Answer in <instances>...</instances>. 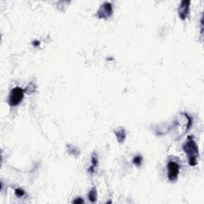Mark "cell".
Here are the masks:
<instances>
[{"mask_svg": "<svg viewBox=\"0 0 204 204\" xmlns=\"http://www.w3.org/2000/svg\"><path fill=\"white\" fill-rule=\"evenodd\" d=\"M133 163H135L136 165H137V166L140 165L141 163H142V157L140 156H136V157H134Z\"/></svg>", "mask_w": 204, "mask_h": 204, "instance_id": "cell-9", "label": "cell"}, {"mask_svg": "<svg viewBox=\"0 0 204 204\" xmlns=\"http://www.w3.org/2000/svg\"><path fill=\"white\" fill-rule=\"evenodd\" d=\"M84 203V200L82 199L81 198H78V199L74 201V203Z\"/></svg>", "mask_w": 204, "mask_h": 204, "instance_id": "cell-11", "label": "cell"}, {"mask_svg": "<svg viewBox=\"0 0 204 204\" xmlns=\"http://www.w3.org/2000/svg\"><path fill=\"white\" fill-rule=\"evenodd\" d=\"M112 13V7L110 3H104L100 6V9L97 11V16L100 19L108 18Z\"/></svg>", "mask_w": 204, "mask_h": 204, "instance_id": "cell-4", "label": "cell"}, {"mask_svg": "<svg viewBox=\"0 0 204 204\" xmlns=\"http://www.w3.org/2000/svg\"><path fill=\"white\" fill-rule=\"evenodd\" d=\"M15 195L18 197H22L25 195V191H24L23 190L18 188V189L15 190Z\"/></svg>", "mask_w": 204, "mask_h": 204, "instance_id": "cell-10", "label": "cell"}, {"mask_svg": "<svg viewBox=\"0 0 204 204\" xmlns=\"http://www.w3.org/2000/svg\"><path fill=\"white\" fill-rule=\"evenodd\" d=\"M97 156L95 154H93V157H92V166L89 169V171H90L91 173H93V171H94V167L97 166Z\"/></svg>", "mask_w": 204, "mask_h": 204, "instance_id": "cell-8", "label": "cell"}, {"mask_svg": "<svg viewBox=\"0 0 204 204\" xmlns=\"http://www.w3.org/2000/svg\"><path fill=\"white\" fill-rule=\"evenodd\" d=\"M24 97V91L20 87H15L11 90L9 97V104L11 106H16L21 103Z\"/></svg>", "mask_w": 204, "mask_h": 204, "instance_id": "cell-2", "label": "cell"}, {"mask_svg": "<svg viewBox=\"0 0 204 204\" xmlns=\"http://www.w3.org/2000/svg\"><path fill=\"white\" fill-rule=\"evenodd\" d=\"M189 6L190 1H187V0L182 1L180 5H179V7L178 10L179 15L183 20H184L189 14Z\"/></svg>", "mask_w": 204, "mask_h": 204, "instance_id": "cell-5", "label": "cell"}, {"mask_svg": "<svg viewBox=\"0 0 204 204\" xmlns=\"http://www.w3.org/2000/svg\"><path fill=\"white\" fill-rule=\"evenodd\" d=\"M97 190L96 188H93V190H91L89 191V199L92 203H94L95 201L97 200Z\"/></svg>", "mask_w": 204, "mask_h": 204, "instance_id": "cell-7", "label": "cell"}, {"mask_svg": "<svg viewBox=\"0 0 204 204\" xmlns=\"http://www.w3.org/2000/svg\"><path fill=\"white\" fill-rule=\"evenodd\" d=\"M167 176L170 181H175L178 177L179 172V165L175 161H170L167 163Z\"/></svg>", "mask_w": 204, "mask_h": 204, "instance_id": "cell-3", "label": "cell"}, {"mask_svg": "<svg viewBox=\"0 0 204 204\" xmlns=\"http://www.w3.org/2000/svg\"><path fill=\"white\" fill-rule=\"evenodd\" d=\"M183 151L188 156L189 164L191 166H195L197 164V157L199 156V148L196 143L192 138L189 136L187 140L183 144Z\"/></svg>", "mask_w": 204, "mask_h": 204, "instance_id": "cell-1", "label": "cell"}, {"mask_svg": "<svg viewBox=\"0 0 204 204\" xmlns=\"http://www.w3.org/2000/svg\"><path fill=\"white\" fill-rule=\"evenodd\" d=\"M39 44H40V42H39L38 41H34L33 42V45H34V46H37Z\"/></svg>", "mask_w": 204, "mask_h": 204, "instance_id": "cell-12", "label": "cell"}, {"mask_svg": "<svg viewBox=\"0 0 204 204\" xmlns=\"http://www.w3.org/2000/svg\"><path fill=\"white\" fill-rule=\"evenodd\" d=\"M115 134L117 137L119 142H123L124 140L126 137V133H125V131L124 129L121 128H119L118 130L115 131Z\"/></svg>", "mask_w": 204, "mask_h": 204, "instance_id": "cell-6", "label": "cell"}]
</instances>
